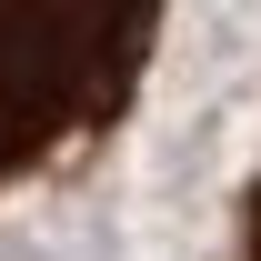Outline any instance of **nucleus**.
I'll use <instances>...</instances> for the list:
<instances>
[{"mask_svg":"<svg viewBox=\"0 0 261 261\" xmlns=\"http://www.w3.org/2000/svg\"><path fill=\"white\" fill-rule=\"evenodd\" d=\"M161 0H0V191L91 151L151 70Z\"/></svg>","mask_w":261,"mask_h":261,"instance_id":"f257e3e1","label":"nucleus"},{"mask_svg":"<svg viewBox=\"0 0 261 261\" xmlns=\"http://www.w3.org/2000/svg\"><path fill=\"white\" fill-rule=\"evenodd\" d=\"M241 261H261V181H251V211H241Z\"/></svg>","mask_w":261,"mask_h":261,"instance_id":"f03ea898","label":"nucleus"}]
</instances>
